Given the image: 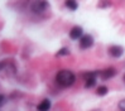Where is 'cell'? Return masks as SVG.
<instances>
[{
	"label": "cell",
	"mask_w": 125,
	"mask_h": 111,
	"mask_svg": "<svg viewBox=\"0 0 125 111\" xmlns=\"http://www.w3.org/2000/svg\"><path fill=\"white\" fill-rule=\"evenodd\" d=\"M56 81H57V83L62 87H70L75 83L76 76H75V73L70 70H61L57 73Z\"/></svg>",
	"instance_id": "6da1fadb"
},
{
	"label": "cell",
	"mask_w": 125,
	"mask_h": 111,
	"mask_svg": "<svg viewBox=\"0 0 125 111\" xmlns=\"http://www.w3.org/2000/svg\"><path fill=\"white\" fill-rule=\"evenodd\" d=\"M48 9H49V3L47 1V0H34V1L31 4L32 13L38 14V15L46 13Z\"/></svg>",
	"instance_id": "7a4b0ae2"
},
{
	"label": "cell",
	"mask_w": 125,
	"mask_h": 111,
	"mask_svg": "<svg viewBox=\"0 0 125 111\" xmlns=\"http://www.w3.org/2000/svg\"><path fill=\"white\" fill-rule=\"evenodd\" d=\"M92 46H94V38H92V35L85 34V35L81 37V39H80V47L82 48V49H89Z\"/></svg>",
	"instance_id": "3957f363"
},
{
	"label": "cell",
	"mask_w": 125,
	"mask_h": 111,
	"mask_svg": "<svg viewBox=\"0 0 125 111\" xmlns=\"http://www.w3.org/2000/svg\"><path fill=\"white\" fill-rule=\"evenodd\" d=\"M82 35H83V29L81 27H78V25L73 27L70 30V38L71 39H75V40L81 39V37H82Z\"/></svg>",
	"instance_id": "277c9868"
},
{
	"label": "cell",
	"mask_w": 125,
	"mask_h": 111,
	"mask_svg": "<svg viewBox=\"0 0 125 111\" xmlns=\"http://www.w3.org/2000/svg\"><path fill=\"white\" fill-rule=\"evenodd\" d=\"M123 53H124V48L120 47V46H111V47L109 48V54L111 56V57H114V58L121 57Z\"/></svg>",
	"instance_id": "5b68a950"
},
{
	"label": "cell",
	"mask_w": 125,
	"mask_h": 111,
	"mask_svg": "<svg viewBox=\"0 0 125 111\" xmlns=\"http://www.w3.org/2000/svg\"><path fill=\"white\" fill-rule=\"evenodd\" d=\"M116 73H117V71L114 67H110V68H106V70L102 71L100 73V76L102 77V80H109V78H113Z\"/></svg>",
	"instance_id": "8992f818"
},
{
	"label": "cell",
	"mask_w": 125,
	"mask_h": 111,
	"mask_svg": "<svg viewBox=\"0 0 125 111\" xmlns=\"http://www.w3.org/2000/svg\"><path fill=\"white\" fill-rule=\"evenodd\" d=\"M49 109H51V101L48 99H44L37 106V110L38 111H49Z\"/></svg>",
	"instance_id": "52a82bcc"
},
{
	"label": "cell",
	"mask_w": 125,
	"mask_h": 111,
	"mask_svg": "<svg viewBox=\"0 0 125 111\" xmlns=\"http://www.w3.org/2000/svg\"><path fill=\"white\" fill-rule=\"evenodd\" d=\"M64 5L67 6L70 10H76V9L78 8V4H77L76 0H66V1H64Z\"/></svg>",
	"instance_id": "ba28073f"
},
{
	"label": "cell",
	"mask_w": 125,
	"mask_h": 111,
	"mask_svg": "<svg viewBox=\"0 0 125 111\" xmlns=\"http://www.w3.org/2000/svg\"><path fill=\"white\" fill-rule=\"evenodd\" d=\"M96 85V78L91 77V78H86V82H85V87L86 88H91Z\"/></svg>",
	"instance_id": "9c48e42d"
},
{
	"label": "cell",
	"mask_w": 125,
	"mask_h": 111,
	"mask_svg": "<svg viewBox=\"0 0 125 111\" xmlns=\"http://www.w3.org/2000/svg\"><path fill=\"white\" fill-rule=\"evenodd\" d=\"M100 73H101L100 71H94V72H85L82 76L85 77V80H86V78H91V77H95V78H96V77L100 75Z\"/></svg>",
	"instance_id": "30bf717a"
},
{
	"label": "cell",
	"mask_w": 125,
	"mask_h": 111,
	"mask_svg": "<svg viewBox=\"0 0 125 111\" xmlns=\"http://www.w3.org/2000/svg\"><path fill=\"white\" fill-rule=\"evenodd\" d=\"M107 92H109V88H107L106 86H100V87L97 88V91H96V93H97L99 96H105Z\"/></svg>",
	"instance_id": "8fae6325"
},
{
	"label": "cell",
	"mask_w": 125,
	"mask_h": 111,
	"mask_svg": "<svg viewBox=\"0 0 125 111\" xmlns=\"http://www.w3.org/2000/svg\"><path fill=\"white\" fill-rule=\"evenodd\" d=\"M70 54V50L67 49V48H62V49H60L57 52V56L58 57H61V56H68Z\"/></svg>",
	"instance_id": "7c38bea8"
},
{
	"label": "cell",
	"mask_w": 125,
	"mask_h": 111,
	"mask_svg": "<svg viewBox=\"0 0 125 111\" xmlns=\"http://www.w3.org/2000/svg\"><path fill=\"white\" fill-rule=\"evenodd\" d=\"M117 107H119L120 111H125V99H123V100L119 101V105H117Z\"/></svg>",
	"instance_id": "4fadbf2b"
},
{
	"label": "cell",
	"mask_w": 125,
	"mask_h": 111,
	"mask_svg": "<svg viewBox=\"0 0 125 111\" xmlns=\"http://www.w3.org/2000/svg\"><path fill=\"white\" fill-rule=\"evenodd\" d=\"M109 5H110L109 1H104V0H102V1H100V4H99V8H105V6H109Z\"/></svg>",
	"instance_id": "5bb4252c"
},
{
	"label": "cell",
	"mask_w": 125,
	"mask_h": 111,
	"mask_svg": "<svg viewBox=\"0 0 125 111\" xmlns=\"http://www.w3.org/2000/svg\"><path fill=\"white\" fill-rule=\"evenodd\" d=\"M4 102H5V97H4L3 95H0V106L4 105Z\"/></svg>",
	"instance_id": "9a60e30c"
},
{
	"label": "cell",
	"mask_w": 125,
	"mask_h": 111,
	"mask_svg": "<svg viewBox=\"0 0 125 111\" xmlns=\"http://www.w3.org/2000/svg\"><path fill=\"white\" fill-rule=\"evenodd\" d=\"M0 68H3V64L1 63H0Z\"/></svg>",
	"instance_id": "2e32d148"
},
{
	"label": "cell",
	"mask_w": 125,
	"mask_h": 111,
	"mask_svg": "<svg viewBox=\"0 0 125 111\" xmlns=\"http://www.w3.org/2000/svg\"><path fill=\"white\" fill-rule=\"evenodd\" d=\"M124 82H125V76H124Z\"/></svg>",
	"instance_id": "e0dca14e"
}]
</instances>
